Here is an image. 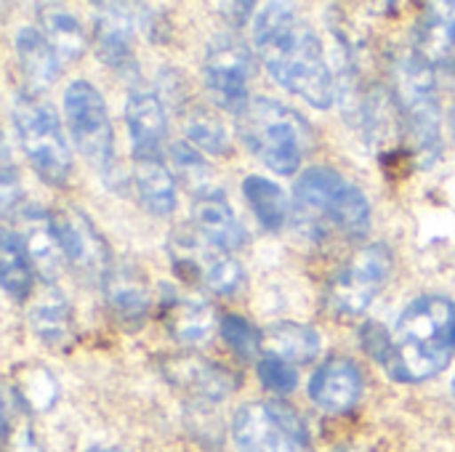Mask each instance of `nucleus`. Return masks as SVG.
<instances>
[{"mask_svg": "<svg viewBox=\"0 0 455 452\" xmlns=\"http://www.w3.org/2000/svg\"><path fill=\"white\" fill-rule=\"evenodd\" d=\"M256 51L267 72L315 109H328L336 83L323 43L291 3H267L253 19Z\"/></svg>", "mask_w": 455, "mask_h": 452, "instance_id": "1", "label": "nucleus"}, {"mask_svg": "<svg viewBox=\"0 0 455 452\" xmlns=\"http://www.w3.org/2000/svg\"><path fill=\"white\" fill-rule=\"evenodd\" d=\"M455 304L443 296H419L411 301L395 328L400 384H421L440 376L453 357Z\"/></svg>", "mask_w": 455, "mask_h": 452, "instance_id": "2", "label": "nucleus"}, {"mask_svg": "<svg viewBox=\"0 0 455 452\" xmlns=\"http://www.w3.org/2000/svg\"><path fill=\"white\" fill-rule=\"evenodd\" d=\"M296 216L317 240H363L371 229V202L365 192L333 168L317 165L299 176Z\"/></svg>", "mask_w": 455, "mask_h": 452, "instance_id": "3", "label": "nucleus"}, {"mask_svg": "<svg viewBox=\"0 0 455 452\" xmlns=\"http://www.w3.org/2000/svg\"><path fill=\"white\" fill-rule=\"evenodd\" d=\"M237 131L245 147L280 176L299 170L312 141L307 120L269 96H253L248 109L237 117Z\"/></svg>", "mask_w": 455, "mask_h": 452, "instance_id": "4", "label": "nucleus"}, {"mask_svg": "<svg viewBox=\"0 0 455 452\" xmlns=\"http://www.w3.org/2000/svg\"><path fill=\"white\" fill-rule=\"evenodd\" d=\"M392 83L400 117L408 125L419 160L435 165L443 155V107L435 67L419 51L403 53L395 61Z\"/></svg>", "mask_w": 455, "mask_h": 452, "instance_id": "5", "label": "nucleus"}, {"mask_svg": "<svg viewBox=\"0 0 455 452\" xmlns=\"http://www.w3.org/2000/svg\"><path fill=\"white\" fill-rule=\"evenodd\" d=\"M13 128L35 173L51 186H64L72 176V149L56 109L35 91H19Z\"/></svg>", "mask_w": 455, "mask_h": 452, "instance_id": "6", "label": "nucleus"}, {"mask_svg": "<svg viewBox=\"0 0 455 452\" xmlns=\"http://www.w3.org/2000/svg\"><path fill=\"white\" fill-rule=\"evenodd\" d=\"M64 115L77 152L104 178L115 173V131L104 96L88 80L69 83L64 93Z\"/></svg>", "mask_w": 455, "mask_h": 452, "instance_id": "7", "label": "nucleus"}, {"mask_svg": "<svg viewBox=\"0 0 455 452\" xmlns=\"http://www.w3.org/2000/svg\"><path fill=\"white\" fill-rule=\"evenodd\" d=\"M392 269H395V258L389 245L373 242L360 248L328 285V296H325L328 312L344 320L360 317L384 290V285L392 277Z\"/></svg>", "mask_w": 455, "mask_h": 452, "instance_id": "8", "label": "nucleus"}, {"mask_svg": "<svg viewBox=\"0 0 455 452\" xmlns=\"http://www.w3.org/2000/svg\"><path fill=\"white\" fill-rule=\"evenodd\" d=\"M232 437L240 452H307L309 440L299 413L283 402H248L235 413Z\"/></svg>", "mask_w": 455, "mask_h": 452, "instance_id": "9", "label": "nucleus"}, {"mask_svg": "<svg viewBox=\"0 0 455 452\" xmlns=\"http://www.w3.org/2000/svg\"><path fill=\"white\" fill-rule=\"evenodd\" d=\"M253 75H256L253 51L237 35L224 32V35L211 37L205 48L203 77H205V88L213 104L240 117L253 101L251 96Z\"/></svg>", "mask_w": 455, "mask_h": 452, "instance_id": "10", "label": "nucleus"}, {"mask_svg": "<svg viewBox=\"0 0 455 452\" xmlns=\"http://www.w3.org/2000/svg\"><path fill=\"white\" fill-rule=\"evenodd\" d=\"M51 224H53L59 248L64 253V261L83 274H93L104 280L109 269L107 242L93 229L88 216H83L80 210H51Z\"/></svg>", "mask_w": 455, "mask_h": 452, "instance_id": "11", "label": "nucleus"}, {"mask_svg": "<svg viewBox=\"0 0 455 452\" xmlns=\"http://www.w3.org/2000/svg\"><path fill=\"white\" fill-rule=\"evenodd\" d=\"M93 51L101 64L128 75L136 72L133 59V13L120 3H96L93 16Z\"/></svg>", "mask_w": 455, "mask_h": 452, "instance_id": "12", "label": "nucleus"}, {"mask_svg": "<svg viewBox=\"0 0 455 452\" xmlns=\"http://www.w3.org/2000/svg\"><path fill=\"white\" fill-rule=\"evenodd\" d=\"M160 368L173 386L205 402L224 400L237 386V378L224 365L205 360L200 354H171L160 360Z\"/></svg>", "mask_w": 455, "mask_h": 452, "instance_id": "13", "label": "nucleus"}, {"mask_svg": "<svg viewBox=\"0 0 455 452\" xmlns=\"http://www.w3.org/2000/svg\"><path fill=\"white\" fill-rule=\"evenodd\" d=\"M363 386V370L357 362L349 357H331L315 370L309 381V397L328 413H347L360 402Z\"/></svg>", "mask_w": 455, "mask_h": 452, "instance_id": "14", "label": "nucleus"}, {"mask_svg": "<svg viewBox=\"0 0 455 452\" xmlns=\"http://www.w3.org/2000/svg\"><path fill=\"white\" fill-rule=\"evenodd\" d=\"M125 123L131 133L133 157H160L168 136V120H165L163 99L155 91L133 88L128 93Z\"/></svg>", "mask_w": 455, "mask_h": 452, "instance_id": "15", "label": "nucleus"}, {"mask_svg": "<svg viewBox=\"0 0 455 452\" xmlns=\"http://www.w3.org/2000/svg\"><path fill=\"white\" fill-rule=\"evenodd\" d=\"M192 221H195L200 237L221 253H235V250L245 248V242H248V234H245L243 224L237 221L235 210L229 208L221 189L195 197Z\"/></svg>", "mask_w": 455, "mask_h": 452, "instance_id": "16", "label": "nucleus"}, {"mask_svg": "<svg viewBox=\"0 0 455 452\" xmlns=\"http://www.w3.org/2000/svg\"><path fill=\"white\" fill-rule=\"evenodd\" d=\"M104 298L109 309L125 320V322H139L149 312V282L147 277L131 266V264H115L104 274Z\"/></svg>", "mask_w": 455, "mask_h": 452, "instance_id": "17", "label": "nucleus"}, {"mask_svg": "<svg viewBox=\"0 0 455 452\" xmlns=\"http://www.w3.org/2000/svg\"><path fill=\"white\" fill-rule=\"evenodd\" d=\"M416 51L432 64L455 67V3H432L427 5L419 29Z\"/></svg>", "mask_w": 455, "mask_h": 452, "instance_id": "18", "label": "nucleus"}, {"mask_svg": "<svg viewBox=\"0 0 455 452\" xmlns=\"http://www.w3.org/2000/svg\"><path fill=\"white\" fill-rule=\"evenodd\" d=\"M21 224H24V245L29 250V258L35 264V269L43 274V280L53 282L61 274L64 266V253L59 248L53 224H51V213L29 205L21 210Z\"/></svg>", "mask_w": 455, "mask_h": 452, "instance_id": "19", "label": "nucleus"}, {"mask_svg": "<svg viewBox=\"0 0 455 452\" xmlns=\"http://www.w3.org/2000/svg\"><path fill=\"white\" fill-rule=\"evenodd\" d=\"M133 186L139 202L152 216H171L176 210V181L163 157H133Z\"/></svg>", "mask_w": 455, "mask_h": 452, "instance_id": "20", "label": "nucleus"}, {"mask_svg": "<svg viewBox=\"0 0 455 452\" xmlns=\"http://www.w3.org/2000/svg\"><path fill=\"white\" fill-rule=\"evenodd\" d=\"M37 19H40L37 29L48 37V43L56 51L61 64L77 61L83 56L85 29L69 8L56 5V3H43V5H37Z\"/></svg>", "mask_w": 455, "mask_h": 452, "instance_id": "21", "label": "nucleus"}, {"mask_svg": "<svg viewBox=\"0 0 455 452\" xmlns=\"http://www.w3.org/2000/svg\"><path fill=\"white\" fill-rule=\"evenodd\" d=\"M16 61L35 88H45L59 77L61 61L51 48L48 37L37 27H21L13 37Z\"/></svg>", "mask_w": 455, "mask_h": 452, "instance_id": "22", "label": "nucleus"}, {"mask_svg": "<svg viewBox=\"0 0 455 452\" xmlns=\"http://www.w3.org/2000/svg\"><path fill=\"white\" fill-rule=\"evenodd\" d=\"M29 325L35 336L48 346H67L75 336V322L69 304L53 288L45 290L29 309Z\"/></svg>", "mask_w": 455, "mask_h": 452, "instance_id": "23", "label": "nucleus"}, {"mask_svg": "<svg viewBox=\"0 0 455 452\" xmlns=\"http://www.w3.org/2000/svg\"><path fill=\"white\" fill-rule=\"evenodd\" d=\"M264 346L269 354L283 357L291 365H307L312 362L320 349L323 338L315 328L301 322H277L264 333Z\"/></svg>", "mask_w": 455, "mask_h": 452, "instance_id": "24", "label": "nucleus"}, {"mask_svg": "<svg viewBox=\"0 0 455 452\" xmlns=\"http://www.w3.org/2000/svg\"><path fill=\"white\" fill-rule=\"evenodd\" d=\"M0 277H3V290L13 301H24L32 290V258L24 245V237L13 229H5L0 237Z\"/></svg>", "mask_w": 455, "mask_h": 452, "instance_id": "25", "label": "nucleus"}, {"mask_svg": "<svg viewBox=\"0 0 455 452\" xmlns=\"http://www.w3.org/2000/svg\"><path fill=\"white\" fill-rule=\"evenodd\" d=\"M165 325L171 330V336L181 344H205L211 338L213 330V314L203 301H192V298H171V304H165L163 309Z\"/></svg>", "mask_w": 455, "mask_h": 452, "instance_id": "26", "label": "nucleus"}, {"mask_svg": "<svg viewBox=\"0 0 455 452\" xmlns=\"http://www.w3.org/2000/svg\"><path fill=\"white\" fill-rule=\"evenodd\" d=\"M243 192H245V200L251 202L259 224L269 232H277L285 226L288 221V213H291V205H288V197L285 192L267 176H248L245 184H243Z\"/></svg>", "mask_w": 455, "mask_h": 452, "instance_id": "27", "label": "nucleus"}, {"mask_svg": "<svg viewBox=\"0 0 455 452\" xmlns=\"http://www.w3.org/2000/svg\"><path fill=\"white\" fill-rule=\"evenodd\" d=\"M184 128H187V139H189L192 147H197V149H203L208 155H216V157L229 155V149H232L229 131L219 120V115H213L208 107L189 109Z\"/></svg>", "mask_w": 455, "mask_h": 452, "instance_id": "28", "label": "nucleus"}, {"mask_svg": "<svg viewBox=\"0 0 455 452\" xmlns=\"http://www.w3.org/2000/svg\"><path fill=\"white\" fill-rule=\"evenodd\" d=\"M168 152H171V168L179 173V178L189 186L195 197L219 192V186L211 178V168L197 152V147H192L189 141H173Z\"/></svg>", "mask_w": 455, "mask_h": 452, "instance_id": "29", "label": "nucleus"}, {"mask_svg": "<svg viewBox=\"0 0 455 452\" xmlns=\"http://www.w3.org/2000/svg\"><path fill=\"white\" fill-rule=\"evenodd\" d=\"M219 333H221V338L227 341V346L237 357H243L248 362L264 357L261 354V349H264V333L256 325H251L245 317H240V314H224L219 320Z\"/></svg>", "mask_w": 455, "mask_h": 452, "instance_id": "30", "label": "nucleus"}, {"mask_svg": "<svg viewBox=\"0 0 455 452\" xmlns=\"http://www.w3.org/2000/svg\"><path fill=\"white\" fill-rule=\"evenodd\" d=\"M203 282L211 293H216L221 298H235L245 290L248 277H245V269L240 261H235L229 256H216L208 261Z\"/></svg>", "mask_w": 455, "mask_h": 452, "instance_id": "31", "label": "nucleus"}, {"mask_svg": "<svg viewBox=\"0 0 455 452\" xmlns=\"http://www.w3.org/2000/svg\"><path fill=\"white\" fill-rule=\"evenodd\" d=\"M59 397V386L53 381V376L45 368H27L19 378V402L35 408V410H48L53 408Z\"/></svg>", "mask_w": 455, "mask_h": 452, "instance_id": "32", "label": "nucleus"}, {"mask_svg": "<svg viewBox=\"0 0 455 452\" xmlns=\"http://www.w3.org/2000/svg\"><path fill=\"white\" fill-rule=\"evenodd\" d=\"M360 344H363V349L395 378V373H397V349H395V336L384 328V325H379V322H368L363 330H360Z\"/></svg>", "mask_w": 455, "mask_h": 452, "instance_id": "33", "label": "nucleus"}, {"mask_svg": "<svg viewBox=\"0 0 455 452\" xmlns=\"http://www.w3.org/2000/svg\"><path fill=\"white\" fill-rule=\"evenodd\" d=\"M259 370V381L264 384V389H269L272 394H291L299 386V373L291 362H285L277 354L264 352V357L256 365Z\"/></svg>", "mask_w": 455, "mask_h": 452, "instance_id": "34", "label": "nucleus"}, {"mask_svg": "<svg viewBox=\"0 0 455 452\" xmlns=\"http://www.w3.org/2000/svg\"><path fill=\"white\" fill-rule=\"evenodd\" d=\"M0 197H3V213L11 216L13 208L19 205L21 200V178H19V170L11 160V152L8 147H3V170H0Z\"/></svg>", "mask_w": 455, "mask_h": 452, "instance_id": "35", "label": "nucleus"}, {"mask_svg": "<svg viewBox=\"0 0 455 452\" xmlns=\"http://www.w3.org/2000/svg\"><path fill=\"white\" fill-rule=\"evenodd\" d=\"M5 440H8V450L11 452H43L37 448V442H35V437H32V432L27 426H19V434L8 432Z\"/></svg>", "mask_w": 455, "mask_h": 452, "instance_id": "36", "label": "nucleus"}, {"mask_svg": "<svg viewBox=\"0 0 455 452\" xmlns=\"http://www.w3.org/2000/svg\"><path fill=\"white\" fill-rule=\"evenodd\" d=\"M221 11H227L224 19H229V21H235V24H243V21H248V19H256V13H253L256 5H253V3H224Z\"/></svg>", "mask_w": 455, "mask_h": 452, "instance_id": "37", "label": "nucleus"}, {"mask_svg": "<svg viewBox=\"0 0 455 452\" xmlns=\"http://www.w3.org/2000/svg\"><path fill=\"white\" fill-rule=\"evenodd\" d=\"M85 452H123V450H117V448H88Z\"/></svg>", "mask_w": 455, "mask_h": 452, "instance_id": "38", "label": "nucleus"}, {"mask_svg": "<svg viewBox=\"0 0 455 452\" xmlns=\"http://www.w3.org/2000/svg\"><path fill=\"white\" fill-rule=\"evenodd\" d=\"M451 128H453V141H455V99H453V112H451Z\"/></svg>", "mask_w": 455, "mask_h": 452, "instance_id": "39", "label": "nucleus"}, {"mask_svg": "<svg viewBox=\"0 0 455 452\" xmlns=\"http://www.w3.org/2000/svg\"><path fill=\"white\" fill-rule=\"evenodd\" d=\"M453 352H455V317H453Z\"/></svg>", "mask_w": 455, "mask_h": 452, "instance_id": "40", "label": "nucleus"}]
</instances>
